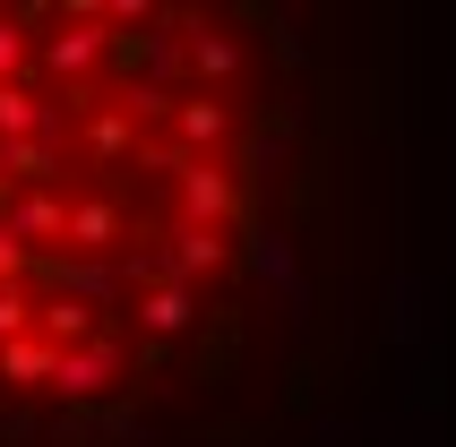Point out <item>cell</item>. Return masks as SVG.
I'll use <instances>...</instances> for the list:
<instances>
[{"mask_svg": "<svg viewBox=\"0 0 456 447\" xmlns=\"http://www.w3.org/2000/svg\"><path fill=\"white\" fill-rule=\"evenodd\" d=\"M147 327H164V336H181V327H190V293H181V284H164V293H147Z\"/></svg>", "mask_w": 456, "mask_h": 447, "instance_id": "cell-5", "label": "cell"}, {"mask_svg": "<svg viewBox=\"0 0 456 447\" xmlns=\"http://www.w3.org/2000/svg\"><path fill=\"white\" fill-rule=\"evenodd\" d=\"M112 370H121V353H112V345H86V353H61V362H52V387H61V396H103Z\"/></svg>", "mask_w": 456, "mask_h": 447, "instance_id": "cell-1", "label": "cell"}, {"mask_svg": "<svg viewBox=\"0 0 456 447\" xmlns=\"http://www.w3.org/2000/svg\"><path fill=\"white\" fill-rule=\"evenodd\" d=\"M52 310V336H77V327H86V310H77V301H44Z\"/></svg>", "mask_w": 456, "mask_h": 447, "instance_id": "cell-10", "label": "cell"}, {"mask_svg": "<svg viewBox=\"0 0 456 447\" xmlns=\"http://www.w3.org/2000/svg\"><path fill=\"white\" fill-rule=\"evenodd\" d=\"M0 129H44V103L18 95V86H0Z\"/></svg>", "mask_w": 456, "mask_h": 447, "instance_id": "cell-7", "label": "cell"}, {"mask_svg": "<svg viewBox=\"0 0 456 447\" xmlns=\"http://www.w3.org/2000/svg\"><path fill=\"white\" fill-rule=\"evenodd\" d=\"M26 319H35V301H26L18 284H0V336H9V327H26Z\"/></svg>", "mask_w": 456, "mask_h": 447, "instance_id": "cell-8", "label": "cell"}, {"mask_svg": "<svg viewBox=\"0 0 456 447\" xmlns=\"http://www.w3.org/2000/svg\"><path fill=\"white\" fill-rule=\"evenodd\" d=\"M224 249H216V232H181V249H173V267L181 275H199V267H216Z\"/></svg>", "mask_w": 456, "mask_h": 447, "instance_id": "cell-6", "label": "cell"}, {"mask_svg": "<svg viewBox=\"0 0 456 447\" xmlns=\"http://www.w3.org/2000/svg\"><path fill=\"white\" fill-rule=\"evenodd\" d=\"M52 362H61V345H9V353H0V378H18V387H44Z\"/></svg>", "mask_w": 456, "mask_h": 447, "instance_id": "cell-3", "label": "cell"}, {"mask_svg": "<svg viewBox=\"0 0 456 447\" xmlns=\"http://www.w3.org/2000/svg\"><path fill=\"white\" fill-rule=\"evenodd\" d=\"M181 199L199 207V215H232V181H216L207 164H190V181H181Z\"/></svg>", "mask_w": 456, "mask_h": 447, "instance_id": "cell-4", "label": "cell"}, {"mask_svg": "<svg viewBox=\"0 0 456 447\" xmlns=\"http://www.w3.org/2000/svg\"><path fill=\"white\" fill-rule=\"evenodd\" d=\"M18 61H26V35L0 18V86H9V69H18Z\"/></svg>", "mask_w": 456, "mask_h": 447, "instance_id": "cell-9", "label": "cell"}, {"mask_svg": "<svg viewBox=\"0 0 456 447\" xmlns=\"http://www.w3.org/2000/svg\"><path fill=\"white\" fill-rule=\"evenodd\" d=\"M250 267L267 293H293V241L284 232H250Z\"/></svg>", "mask_w": 456, "mask_h": 447, "instance_id": "cell-2", "label": "cell"}]
</instances>
